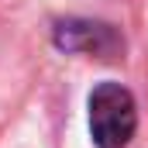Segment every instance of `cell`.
Returning <instances> with one entry per match:
<instances>
[{
    "label": "cell",
    "instance_id": "6da1fadb",
    "mask_svg": "<svg viewBox=\"0 0 148 148\" xmlns=\"http://www.w3.org/2000/svg\"><path fill=\"white\" fill-rule=\"evenodd\" d=\"M138 127V110L121 83H100L90 93V131L100 148H124Z\"/></svg>",
    "mask_w": 148,
    "mask_h": 148
},
{
    "label": "cell",
    "instance_id": "7a4b0ae2",
    "mask_svg": "<svg viewBox=\"0 0 148 148\" xmlns=\"http://www.w3.org/2000/svg\"><path fill=\"white\" fill-rule=\"evenodd\" d=\"M59 45L66 48H79V52H97V55H110L121 48V38L114 35L107 24H62L59 31Z\"/></svg>",
    "mask_w": 148,
    "mask_h": 148
}]
</instances>
